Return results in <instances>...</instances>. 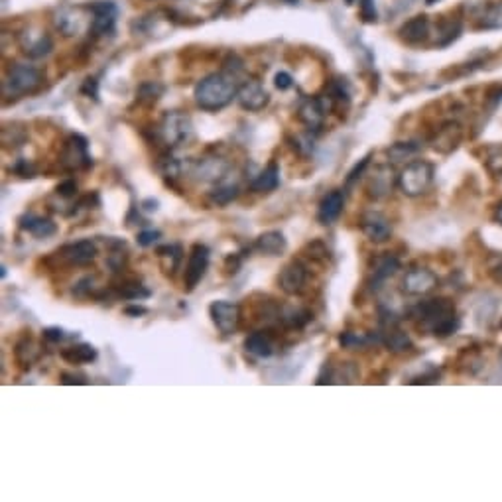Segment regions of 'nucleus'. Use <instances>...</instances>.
<instances>
[{
	"mask_svg": "<svg viewBox=\"0 0 502 502\" xmlns=\"http://www.w3.org/2000/svg\"><path fill=\"white\" fill-rule=\"evenodd\" d=\"M237 93H239V81L229 69L203 77L193 89L197 107L207 112L221 111L229 107L233 99H237Z\"/></svg>",
	"mask_w": 502,
	"mask_h": 502,
	"instance_id": "nucleus-1",
	"label": "nucleus"
},
{
	"mask_svg": "<svg viewBox=\"0 0 502 502\" xmlns=\"http://www.w3.org/2000/svg\"><path fill=\"white\" fill-rule=\"evenodd\" d=\"M414 317L420 321V327H424L437 337H447L459 327L455 306H453V301L445 298L422 301L414 309Z\"/></svg>",
	"mask_w": 502,
	"mask_h": 502,
	"instance_id": "nucleus-2",
	"label": "nucleus"
},
{
	"mask_svg": "<svg viewBox=\"0 0 502 502\" xmlns=\"http://www.w3.org/2000/svg\"><path fill=\"white\" fill-rule=\"evenodd\" d=\"M42 71L30 63H14L10 65L4 81H2V97L4 99H20L26 95L36 93L42 85Z\"/></svg>",
	"mask_w": 502,
	"mask_h": 502,
	"instance_id": "nucleus-3",
	"label": "nucleus"
},
{
	"mask_svg": "<svg viewBox=\"0 0 502 502\" xmlns=\"http://www.w3.org/2000/svg\"><path fill=\"white\" fill-rule=\"evenodd\" d=\"M193 137V122L186 112L170 111L166 112L158 124V138L168 148L188 144Z\"/></svg>",
	"mask_w": 502,
	"mask_h": 502,
	"instance_id": "nucleus-4",
	"label": "nucleus"
},
{
	"mask_svg": "<svg viewBox=\"0 0 502 502\" xmlns=\"http://www.w3.org/2000/svg\"><path fill=\"white\" fill-rule=\"evenodd\" d=\"M91 22H93V12L89 9V4L87 6L63 4L53 12V26L65 38L85 34L87 30H91Z\"/></svg>",
	"mask_w": 502,
	"mask_h": 502,
	"instance_id": "nucleus-5",
	"label": "nucleus"
},
{
	"mask_svg": "<svg viewBox=\"0 0 502 502\" xmlns=\"http://www.w3.org/2000/svg\"><path fill=\"white\" fill-rule=\"evenodd\" d=\"M434 181V166L426 160L410 162L398 176V186L410 197L422 196Z\"/></svg>",
	"mask_w": 502,
	"mask_h": 502,
	"instance_id": "nucleus-6",
	"label": "nucleus"
},
{
	"mask_svg": "<svg viewBox=\"0 0 502 502\" xmlns=\"http://www.w3.org/2000/svg\"><path fill=\"white\" fill-rule=\"evenodd\" d=\"M209 315L213 319L215 327L223 333V335H233L239 329L240 324V307L235 301H227V299H219L213 301L209 306Z\"/></svg>",
	"mask_w": 502,
	"mask_h": 502,
	"instance_id": "nucleus-7",
	"label": "nucleus"
},
{
	"mask_svg": "<svg viewBox=\"0 0 502 502\" xmlns=\"http://www.w3.org/2000/svg\"><path fill=\"white\" fill-rule=\"evenodd\" d=\"M89 9L93 12L91 32L97 36H111L117 28V18H119L117 4L111 0H97L89 4Z\"/></svg>",
	"mask_w": 502,
	"mask_h": 502,
	"instance_id": "nucleus-8",
	"label": "nucleus"
},
{
	"mask_svg": "<svg viewBox=\"0 0 502 502\" xmlns=\"http://www.w3.org/2000/svg\"><path fill=\"white\" fill-rule=\"evenodd\" d=\"M61 164L68 170H83L93 164L91 156H89V142L85 137H81V134L69 137V140L63 146V152H61Z\"/></svg>",
	"mask_w": 502,
	"mask_h": 502,
	"instance_id": "nucleus-9",
	"label": "nucleus"
},
{
	"mask_svg": "<svg viewBox=\"0 0 502 502\" xmlns=\"http://www.w3.org/2000/svg\"><path fill=\"white\" fill-rule=\"evenodd\" d=\"M307 266L301 260H292L282 268L280 276H278V284L284 294L288 296H299L307 284Z\"/></svg>",
	"mask_w": 502,
	"mask_h": 502,
	"instance_id": "nucleus-10",
	"label": "nucleus"
},
{
	"mask_svg": "<svg viewBox=\"0 0 502 502\" xmlns=\"http://www.w3.org/2000/svg\"><path fill=\"white\" fill-rule=\"evenodd\" d=\"M209 258H211V250L205 247V245H193L191 252H189L188 266H186V289H196V286L199 282L203 280L205 272L209 268Z\"/></svg>",
	"mask_w": 502,
	"mask_h": 502,
	"instance_id": "nucleus-11",
	"label": "nucleus"
},
{
	"mask_svg": "<svg viewBox=\"0 0 502 502\" xmlns=\"http://www.w3.org/2000/svg\"><path fill=\"white\" fill-rule=\"evenodd\" d=\"M333 101L329 97H314L299 105L298 117L309 130H319L327 112L331 111Z\"/></svg>",
	"mask_w": 502,
	"mask_h": 502,
	"instance_id": "nucleus-12",
	"label": "nucleus"
},
{
	"mask_svg": "<svg viewBox=\"0 0 502 502\" xmlns=\"http://www.w3.org/2000/svg\"><path fill=\"white\" fill-rule=\"evenodd\" d=\"M20 48L24 51L28 58L32 60H42V58H48L53 50V42L51 38L42 30L38 28H28L20 34Z\"/></svg>",
	"mask_w": 502,
	"mask_h": 502,
	"instance_id": "nucleus-13",
	"label": "nucleus"
},
{
	"mask_svg": "<svg viewBox=\"0 0 502 502\" xmlns=\"http://www.w3.org/2000/svg\"><path fill=\"white\" fill-rule=\"evenodd\" d=\"M237 101L239 105L248 112L262 111L264 107L270 102V95L264 89V85L256 79L245 81L242 85H239V93H237Z\"/></svg>",
	"mask_w": 502,
	"mask_h": 502,
	"instance_id": "nucleus-14",
	"label": "nucleus"
},
{
	"mask_svg": "<svg viewBox=\"0 0 502 502\" xmlns=\"http://www.w3.org/2000/svg\"><path fill=\"white\" fill-rule=\"evenodd\" d=\"M437 286V276L427 268H414L404 276L402 288L410 296H424Z\"/></svg>",
	"mask_w": 502,
	"mask_h": 502,
	"instance_id": "nucleus-15",
	"label": "nucleus"
},
{
	"mask_svg": "<svg viewBox=\"0 0 502 502\" xmlns=\"http://www.w3.org/2000/svg\"><path fill=\"white\" fill-rule=\"evenodd\" d=\"M343 207H345V193L341 189H333L319 203L317 221L321 223V225H331V223L339 219V215L343 213Z\"/></svg>",
	"mask_w": 502,
	"mask_h": 502,
	"instance_id": "nucleus-16",
	"label": "nucleus"
},
{
	"mask_svg": "<svg viewBox=\"0 0 502 502\" xmlns=\"http://www.w3.org/2000/svg\"><path fill=\"white\" fill-rule=\"evenodd\" d=\"M361 229L365 233V237L373 242H384L390 239L392 227L388 219L380 213H366L361 221Z\"/></svg>",
	"mask_w": 502,
	"mask_h": 502,
	"instance_id": "nucleus-17",
	"label": "nucleus"
},
{
	"mask_svg": "<svg viewBox=\"0 0 502 502\" xmlns=\"http://www.w3.org/2000/svg\"><path fill=\"white\" fill-rule=\"evenodd\" d=\"M61 256H63L69 264L83 266V264L93 262L95 258H97V245L89 239L77 240V242H71L68 247L61 248Z\"/></svg>",
	"mask_w": 502,
	"mask_h": 502,
	"instance_id": "nucleus-18",
	"label": "nucleus"
},
{
	"mask_svg": "<svg viewBox=\"0 0 502 502\" xmlns=\"http://www.w3.org/2000/svg\"><path fill=\"white\" fill-rule=\"evenodd\" d=\"M255 248L258 252L266 256H280L288 248V240L282 235L280 230H266L262 233L255 242Z\"/></svg>",
	"mask_w": 502,
	"mask_h": 502,
	"instance_id": "nucleus-19",
	"label": "nucleus"
},
{
	"mask_svg": "<svg viewBox=\"0 0 502 502\" xmlns=\"http://www.w3.org/2000/svg\"><path fill=\"white\" fill-rule=\"evenodd\" d=\"M461 137H463V132H461L459 124L457 122H447L442 128H437V134L434 138V148L443 154L452 152L459 146Z\"/></svg>",
	"mask_w": 502,
	"mask_h": 502,
	"instance_id": "nucleus-20",
	"label": "nucleus"
},
{
	"mask_svg": "<svg viewBox=\"0 0 502 502\" xmlns=\"http://www.w3.org/2000/svg\"><path fill=\"white\" fill-rule=\"evenodd\" d=\"M20 229L28 230L36 239H50L58 233V225L51 219H43V217H36L30 213L20 219Z\"/></svg>",
	"mask_w": 502,
	"mask_h": 502,
	"instance_id": "nucleus-21",
	"label": "nucleus"
},
{
	"mask_svg": "<svg viewBox=\"0 0 502 502\" xmlns=\"http://www.w3.org/2000/svg\"><path fill=\"white\" fill-rule=\"evenodd\" d=\"M400 38L408 43H422L429 38V20L427 16H416L400 28Z\"/></svg>",
	"mask_w": 502,
	"mask_h": 502,
	"instance_id": "nucleus-22",
	"label": "nucleus"
},
{
	"mask_svg": "<svg viewBox=\"0 0 502 502\" xmlns=\"http://www.w3.org/2000/svg\"><path fill=\"white\" fill-rule=\"evenodd\" d=\"M280 186V168L278 164L270 162L264 168L252 181H250V189L256 193H270Z\"/></svg>",
	"mask_w": 502,
	"mask_h": 502,
	"instance_id": "nucleus-23",
	"label": "nucleus"
},
{
	"mask_svg": "<svg viewBox=\"0 0 502 502\" xmlns=\"http://www.w3.org/2000/svg\"><path fill=\"white\" fill-rule=\"evenodd\" d=\"M392 186H394L392 170L388 166H380L373 173V179L368 183V193H370V197H375V199H383L388 193H392Z\"/></svg>",
	"mask_w": 502,
	"mask_h": 502,
	"instance_id": "nucleus-24",
	"label": "nucleus"
},
{
	"mask_svg": "<svg viewBox=\"0 0 502 502\" xmlns=\"http://www.w3.org/2000/svg\"><path fill=\"white\" fill-rule=\"evenodd\" d=\"M245 349L258 358H268L274 353V343L268 333L255 331L245 339Z\"/></svg>",
	"mask_w": 502,
	"mask_h": 502,
	"instance_id": "nucleus-25",
	"label": "nucleus"
},
{
	"mask_svg": "<svg viewBox=\"0 0 502 502\" xmlns=\"http://www.w3.org/2000/svg\"><path fill=\"white\" fill-rule=\"evenodd\" d=\"M61 357L71 365H85V363H91L97 358V349L89 343H81V345H73L69 349L61 351Z\"/></svg>",
	"mask_w": 502,
	"mask_h": 502,
	"instance_id": "nucleus-26",
	"label": "nucleus"
},
{
	"mask_svg": "<svg viewBox=\"0 0 502 502\" xmlns=\"http://www.w3.org/2000/svg\"><path fill=\"white\" fill-rule=\"evenodd\" d=\"M400 270V260L396 258L394 255H386L376 258L375 262V270H373V284H380V282L388 280L390 276Z\"/></svg>",
	"mask_w": 502,
	"mask_h": 502,
	"instance_id": "nucleus-27",
	"label": "nucleus"
},
{
	"mask_svg": "<svg viewBox=\"0 0 502 502\" xmlns=\"http://www.w3.org/2000/svg\"><path fill=\"white\" fill-rule=\"evenodd\" d=\"M384 345L394 353H404V351L412 349V341H410L408 333H404L402 329H398L396 325H390L386 331L383 333Z\"/></svg>",
	"mask_w": 502,
	"mask_h": 502,
	"instance_id": "nucleus-28",
	"label": "nucleus"
},
{
	"mask_svg": "<svg viewBox=\"0 0 502 502\" xmlns=\"http://www.w3.org/2000/svg\"><path fill=\"white\" fill-rule=\"evenodd\" d=\"M227 170H229V164L221 158H205L197 164V173L199 178L203 176V179H219L227 173Z\"/></svg>",
	"mask_w": 502,
	"mask_h": 502,
	"instance_id": "nucleus-29",
	"label": "nucleus"
},
{
	"mask_svg": "<svg viewBox=\"0 0 502 502\" xmlns=\"http://www.w3.org/2000/svg\"><path fill=\"white\" fill-rule=\"evenodd\" d=\"M417 152H420L417 142H396L386 150V156L390 158L392 162H406L410 158H414Z\"/></svg>",
	"mask_w": 502,
	"mask_h": 502,
	"instance_id": "nucleus-30",
	"label": "nucleus"
},
{
	"mask_svg": "<svg viewBox=\"0 0 502 502\" xmlns=\"http://www.w3.org/2000/svg\"><path fill=\"white\" fill-rule=\"evenodd\" d=\"M117 296L122 299H130V301H140V299L150 298V289L138 282H124L117 286Z\"/></svg>",
	"mask_w": 502,
	"mask_h": 502,
	"instance_id": "nucleus-31",
	"label": "nucleus"
},
{
	"mask_svg": "<svg viewBox=\"0 0 502 502\" xmlns=\"http://www.w3.org/2000/svg\"><path fill=\"white\" fill-rule=\"evenodd\" d=\"M309 311H306V309H301V307H289V309H286L284 314H282V324L286 325V327H289V329H299V327H304V325L309 321Z\"/></svg>",
	"mask_w": 502,
	"mask_h": 502,
	"instance_id": "nucleus-32",
	"label": "nucleus"
},
{
	"mask_svg": "<svg viewBox=\"0 0 502 502\" xmlns=\"http://www.w3.org/2000/svg\"><path fill=\"white\" fill-rule=\"evenodd\" d=\"M156 252H158V256H160L162 260H170V264H168V272L173 274L178 270L179 262H181V258H183V250H181L179 245H164V247L158 248Z\"/></svg>",
	"mask_w": 502,
	"mask_h": 502,
	"instance_id": "nucleus-33",
	"label": "nucleus"
},
{
	"mask_svg": "<svg viewBox=\"0 0 502 502\" xmlns=\"http://www.w3.org/2000/svg\"><path fill=\"white\" fill-rule=\"evenodd\" d=\"M239 197V188L237 186H217V188L209 193V199L219 207L233 203Z\"/></svg>",
	"mask_w": 502,
	"mask_h": 502,
	"instance_id": "nucleus-34",
	"label": "nucleus"
},
{
	"mask_svg": "<svg viewBox=\"0 0 502 502\" xmlns=\"http://www.w3.org/2000/svg\"><path fill=\"white\" fill-rule=\"evenodd\" d=\"M164 91H166V89H164L162 83H158V81H144L142 85L138 87L137 97L138 101L142 102H156L162 97Z\"/></svg>",
	"mask_w": 502,
	"mask_h": 502,
	"instance_id": "nucleus-35",
	"label": "nucleus"
},
{
	"mask_svg": "<svg viewBox=\"0 0 502 502\" xmlns=\"http://www.w3.org/2000/svg\"><path fill=\"white\" fill-rule=\"evenodd\" d=\"M481 28H488V30L502 28V6H493V9L486 10L481 16Z\"/></svg>",
	"mask_w": 502,
	"mask_h": 502,
	"instance_id": "nucleus-36",
	"label": "nucleus"
},
{
	"mask_svg": "<svg viewBox=\"0 0 502 502\" xmlns=\"http://www.w3.org/2000/svg\"><path fill=\"white\" fill-rule=\"evenodd\" d=\"M339 343L343 349H358V347H365L368 339L358 333H341Z\"/></svg>",
	"mask_w": 502,
	"mask_h": 502,
	"instance_id": "nucleus-37",
	"label": "nucleus"
},
{
	"mask_svg": "<svg viewBox=\"0 0 502 502\" xmlns=\"http://www.w3.org/2000/svg\"><path fill=\"white\" fill-rule=\"evenodd\" d=\"M486 168L494 176H501L502 178V148H491L486 154Z\"/></svg>",
	"mask_w": 502,
	"mask_h": 502,
	"instance_id": "nucleus-38",
	"label": "nucleus"
},
{
	"mask_svg": "<svg viewBox=\"0 0 502 502\" xmlns=\"http://www.w3.org/2000/svg\"><path fill=\"white\" fill-rule=\"evenodd\" d=\"M461 32V24L459 22H445V24L439 28V36H437V40L442 38V36H445L442 42H439V46H447V43H452L457 36H459Z\"/></svg>",
	"mask_w": 502,
	"mask_h": 502,
	"instance_id": "nucleus-39",
	"label": "nucleus"
},
{
	"mask_svg": "<svg viewBox=\"0 0 502 502\" xmlns=\"http://www.w3.org/2000/svg\"><path fill=\"white\" fill-rule=\"evenodd\" d=\"M10 171L16 173L18 178H34L36 176V166L28 160H18L14 166H10Z\"/></svg>",
	"mask_w": 502,
	"mask_h": 502,
	"instance_id": "nucleus-40",
	"label": "nucleus"
},
{
	"mask_svg": "<svg viewBox=\"0 0 502 502\" xmlns=\"http://www.w3.org/2000/svg\"><path fill=\"white\" fill-rule=\"evenodd\" d=\"M358 10H361V16H363L365 22H376L378 14H376L375 0H361L358 2Z\"/></svg>",
	"mask_w": 502,
	"mask_h": 502,
	"instance_id": "nucleus-41",
	"label": "nucleus"
},
{
	"mask_svg": "<svg viewBox=\"0 0 502 502\" xmlns=\"http://www.w3.org/2000/svg\"><path fill=\"white\" fill-rule=\"evenodd\" d=\"M368 164H370V154L365 156V158H363V160H361V162L349 171V178H347V186H349V188L355 183V181H357L358 178H361V176H363V173H365V170L368 168Z\"/></svg>",
	"mask_w": 502,
	"mask_h": 502,
	"instance_id": "nucleus-42",
	"label": "nucleus"
},
{
	"mask_svg": "<svg viewBox=\"0 0 502 502\" xmlns=\"http://www.w3.org/2000/svg\"><path fill=\"white\" fill-rule=\"evenodd\" d=\"M162 235H160V230H142V233H138L137 237V242L140 245V247H152L156 240L160 239Z\"/></svg>",
	"mask_w": 502,
	"mask_h": 502,
	"instance_id": "nucleus-43",
	"label": "nucleus"
},
{
	"mask_svg": "<svg viewBox=\"0 0 502 502\" xmlns=\"http://www.w3.org/2000/svg\"><path fill=\"white\" fill-rule=\"evenodd\" d=\"M55 191H58V196L65 197V199H69V197H75L77 196V183L73 181V179H65V181H61L60 186L55 188Z\"/></svg>",
	"mask_w": 502,
	"mask_h": 502,
	"instance_id": "nucleus-44",
	"label": "nucleus"
},
{
	"mask_svg": "<svg viewBox=\"0 0 502 502\" xmlns=\"http://www.w3.org/2000/svg\"><path fill=\"white\" fill-rule=\"evenodd\" d=\"M274 85H276V89H280V91H288L289 87L294 85V79L286 71H280V73H276V77H274Z\"/></svg>",
	"mask_w": 502,
	"mask_h": 502,
	"instance_id": "nucleus-45",
	"label": "nucleus"
},
{
	"mask_svg": "<svg viewBox=\"0 0 502 502\" xmlns=\"http://www.w3.org/2000/svg\"><path fill=\"white\" fill-rule=\"evenodd\" d=\"M43 337L50 343H60V341L65 339V333L60 327H48V329H43Z\"/></svg>",
	"mask_w": 502,
	"mask_h": 502,
	"instance_id": "nucleus-46",
	"label": "nucleus"
},
{
	"mask_svg": "<svg viewBox=\"0 0 502 502\" xmlns=\"http://www.w3.org/2000/svg\"><path fill=\"white\" fill-rule=\"evenodd\" d=\"M83 93L87 95V97H93L95 101L99 99V83H97V79H85V83H83V89H81Z\"/></svg>",
	"mask_w": 502,
	"mask_h": 502,
	"instance_id": "nucleus-47",
	"label": "nucleus"
},
{
	"mask_svg": "<svg viewBox=\"0 0 502 502\" xmlns=\"http://www.w3.org/2000/svg\"><path fill=\"white\" fill-rule=\"evenodd\" d=\"M91 286H93V278H91V276H87V278H83V280L77 284L75 289H73V294H77V296H85V294L91 292Z\"/></svg>",
	"mask_w": 502,
	"mask_h": 502,
	"instance_id": "nucleus-48",
	"label": "nucleus"
},
{
	"mask_svg": "<svg viewBox=\"0 0 502 502\" xmlns=\"http://www.w3.org/2000/svg\"><path fill=\"white\" fill-rule=\"evenodd\" d=\"M225 268H227V272L229 274L237 272V270L240 268V256L239 255L227 256V260H225Z\"/></svg>",
	"mask_w": 502,
	"mask_h": 502,
	"instance_id": "nucleus-49",
	"label": "nucleus"
},
{
	"mask_svg": "<svg viewBox=\"0 0 502 502\" xmlns=\"http://www.w3.org/2000/svg\"><path fill=\"white\" fill-rule=\"evenodd\" d=\"M61 383L63 384H87V380L83 376H75V375H61Z\"/></svg>",
	"mask_w": 502,
	"mask_h": 502,
	"instance_id": "nucleus-50",
	"label": "nucleus"
},
{
	"mask_svg": "<svg viewBox=\"0 0 502 502\" xmlns=\"http://www.w3.org/2000/svg\"><path fill=\"white\" fill-rule=\"evenodd\" d=\"M127 314L128 315H144L146 314V307H140V306L127 307Z\"/></svg>",
	"mask_w": 502,
	"mask_h": 502,
	"instance_id": "nucleus-51",
	"label": "nucleus"
},
{
	"mask_svg": "<svg viewBox=\"0 0 502 502\" xmlns=\"http://www.w3.org/2000/svg\"><path fill=\"white\" fill-rule=\"evenodd\" d=\"M144 209L146 211H156L158 209V201H152V199H148V201H144Z\"/></svg>",
	"mask_w": 502,
	"mask_h": 502,
	"instance_id": "nucleus-52",
	"label": "nucleus"
},
{
	"mask_svg": "<svg viewBox=\"0 0 502 502\" xmlns=\"http://www.w3.org/2000/svg\"><path fill=\"white\" fill-rule=\"evenodd\" d=\"M494 221L501 223V225H502V203H498V207H496V211H494Z\"/></svg>",
	"mask_w": 502,
	"mask_h": 502,
	"instance_id": "nucleus-53",
	"label": "nucleus"
},
{
	"mask_svg": "<svg viewBox=\"0 0 502 502\" xmlns=\"http://www.w3.org/2000/svg\"><path fill=\"white\" fill-rule=\"evenodd\" d=\"M426 4H429V6H432V4H435V0H426Z\"/></svg>",
	"mask_w": 502,
	"mask_h": 502,
	"instance_id": "nucleus-54",
	"label": "nucleus"
}]
</instances>
